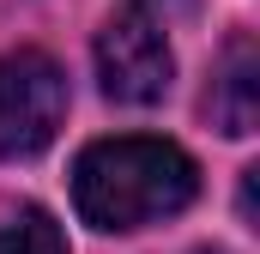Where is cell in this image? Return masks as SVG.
I'll use <instances>...</instances> for the list:
<instances>
[{
    "mask_svg": "<svg viewBox=\"0 0 260 254\" xmlns=\"http://www.w3.org/2000/svg\"><path fill=\"white\" fill-rule=\"evenodd\" d=\"M194 194H200L194 157L151 133L97 139L73 164V206L91 230H145L157 218H176Z\"/></svg>",
    "mask_w": 260,
    "mask_h": 254,
    "instance_id": "1",
    "label": "cell"
},
{
    "mask_svg": "<svg viewBox=\"0 0 260 254\" xmlns=\"http://www.w3.org/2000/svg\"><path fill=\"white\" fill-rule=\"evenodd\" d=\"M67 121V73L43 49L0 55V164L37 157Z\"/></svg>",
    "mask_w": 260,
    "mask_h": 254,
    "instance_id": "2",
    "label": "cell"
},
{
    "mask_svg": "<svg viewBox=\"0 0 260 254\" xmlns=\"http://www.w3.org/2000/svg\"><path fill=\"white\" fill-rule=\"evenodd\" d=\"M170 73H176V55H170V37L164 24L145 12V6H121L103 37H97V79L115 103H157L170 91Z\"/></svg>",
    "mask_w": 260,
    "mask_h": 254,
    "instance_id": "3",
    "label": "cell"
},
{
    "mask_svg": "<svg viewBox=\"0 0 260 254\" xmlns=\"http://www.w3.org/2000/svg\"><path fill=\"white\" fill-rule=\"evenodd\" d=\"M254 79H260L254 43L236 37L230 55H224V67H218V79H212V97H206L212 121L224 127V133H254V115H260V85Z\"/></svg>",
    "mask_w": 260,
    "mask_h": 254,
    "instance_id": "4",
    "label": "cell"
},
{
    "mask_svg": "<svg viewBox=\"0 0 260 254\" xmlns=\"http://www.w3.org/2000/svg\"><path fill=\"white\" fill-rule=\"evenodd\" d=\"M0 254H67V236L43 206H24L0 218Z\"/></svg>",
    "mask_w": 260,
    "mask_h": 254,
    "instance_id": "5",
    "label": "cell"
}]
</instances>
